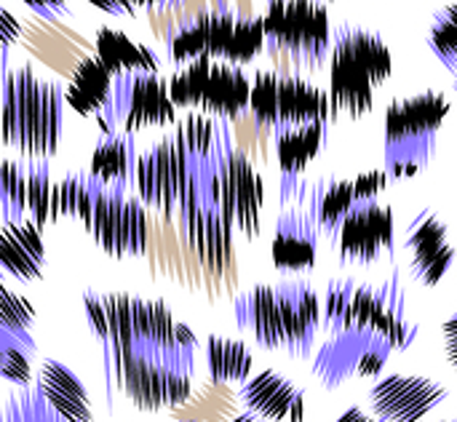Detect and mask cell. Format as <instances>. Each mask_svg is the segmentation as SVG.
I'll use <instances>...</instances> for the list:
<instances>
[{"label": "cell", "instance_id": "cell-1", "mask_svg": "<svg viewBox=\"0 0 457 422\" xmlns=\"http://www.w3.org/2000/svg\"><path fill=\"white\" fill-rule=\"evenodd\" d=\"M83 316L99 343L110 401L120 396L139 412H161L190 399L198 340L163 300L91 289Z\"/></svg>", "mask_w": 457, "mask_h": 422}, {"label": "cell", "instance_id": "cell-2", "mask_svg": "<svg viewBox=\"0 0 457 422\" xmlns=\"http://www.w3.org/2000/svg\"><path fill=\"white\" fill-rule=\"evenodd\" d=\"M59 219L80 222L83 233L110 257H142L150 241L147 206L126 187L107 185L91 174H67L56 182Z\"/></svg>", "mask_w": 457, "mask_h": 422}, {"label": "cell", "instance_id": "cell-3", "mask_svg": "<svg viewBox=\"0 0 457 422\" xmlns=\"http://www.w3.org/2000/svg\"><path fill=\"white\" fill-rule=\"evenodd\" d=\"M241 332L270 353H287L292 361H305L313 353L321 329V297L311 281L292 278L260 284L241 292L233 302Z\"/></svg>", "mask_w": 457, "mask_h": 422}, {"label": "cell", "instance_id": "cell-4", "mask_svg": "<svg viewBox=\"0 0 457 422\" xmlns=\"http://www.w3.org/2000/svg\"><path fill=\"white\" fill-rule=\"evenodd\" d=\"M64 91L32 64H19L0 80V145L21 161H51L64 123Z\"/></svg>", "mask_w": 457, "mask_h": 422}, {"label": "cell", "instance_id": "cell-5", "mask_svg": "<svg viewBox=\"0 0 457 422\" xmlns=\"http://www.w3.org/2000/svg\"><path fill=\"white\" fill-rule=\"evenodd\" d=\"M391 72L394 51L378 29L348 21L335 27L327 83L332 120L340 115L351 120L364 118L375 107V94Z\"/></svg>", "mask_w": 457, "mask_h": 422}, {"label": "cell", "instance_id": "cell-6", "mask_svg": "<svg viewBox=\"0 0 457 422\" xmlns=\"http://www.w3.org/2000/svg\"><path fill=\"white\" fill-rule=\"evenodd\" d=\"M447 115L450 99L442 91H420L388 104L386 171L391 179H412L428 169Z\"/></svg>", "mask_w": 457, "mask_h": 422}, {"label": "cell", "instance_id": "cell-7", "mask_svg": "<svg viewBox=\"0 0 457 422\" xmlns=\"http://www.w3.org/2000/svg\"><path fill=\"white\" fill-rule=\"evenodd\" d=\"M265 51L292 70L316 72L329 62L332 24L321 0H268L262 13Z\"/></svg>", "mask_w": 457, "mask_h": 422}, {"label": "cell", "instance_id": "cell-8", "mask_svg": "<svg viewBox=\"0 0 457 422\" xmlns=\"http://www.w3.org/2000/svg\"><path fill=\"white\" fill-rule=\"evenodd\" d=\"M0 422H94L91 396L67 364L43 359L29 385L0 396Z\"/></svg>", "mask_w": 457, "mask_h": 422}, {"label": "cell", "instance_id": "cell-9", "mask_svg": "<svg viewBox=\"0 0 457 422\" xmlns=\"http://www.w3.org/2000/svg\"><path fill=\"white\" fill-rule=\"evenodd\" d=\"M249 112L254 123L273 137L289 128L332 120L327 88L303 75L278 70H260L252 78Z\"/></svg>", "mask_w": 457, "mask_h": 422}, {"label": "cell", "instance_id": "cell-10", "mask_svg": "<svg viewBox=\"0 0 457 422\" xmlns=\"http://www.w3.org/2000/svg\"><path fill=\"white\" fill-rule=\"evenodd\" d=\"M134 80L137 78L115 75L94 54V56L80 59V64L75 67V72L64 88V99L78 115L94 118L102 134L120 131L126 112H129Z\"/></svg>", "mask_w": 457, "mask_h": 422}, {"label": "cell", "instance_id": "cell-11", "mask_svg": "<svg viewBox=\"0 0 457 422\" xmlns=\"http://www.w3.org/2000/svg\"><path fill=\"white\" fill-rule=\"evenodd\" d=\"M321 228L308 195V182L281 190V214L276 222V236L270 244L273 265L281 276L311 273L319 260Z\"/></svg>", "mask_w": 457, "mask_h": 422}, {"label": "cell", "instance_id": "cell-12", "mask_svg": "<svg viewBox=\"0 0 457 422\" xmlns=\"http://www.w3.org/2000/svg\"><path fill=\"white\" fill-rule=\"evenodd\" d=\"M214 195L230 219L233 230L254 241L262 230L265 179L244 150L230 147L214 169Z\"/></svg>", "mask_w": 457, "mask_h": 422}, {"label": "cell", "instance_id": "cell-13", "mask_svg": "<svg viewBox=\"0 0 457 422\" xmlns=\"http://www.w3.org/2000/svg\"><path fill=\"white\" fill-rule=\"evenodd\" d=\"M332 249L345 268H372L380 260L394 257V209L378 198H356Z\"/></svg>", "mask_w": 457, "mask_h": 422}, {"label": "cell", "instance_id": "cell-14", "mask_svg": "<svg viewBox=\"0 0 457 422\" xmlns=\"http://www.w3.org/2000/svg\"><path fill=\"white\" fill-rule=\"evenodd\" d=\"M185 190H187V161L179 137L171 131L155 145H150L145 153H139L134 193L147 209L163 217H177Z\"/></svg>", "mask_w": 457, "mask_h": 422}, {"label": "cell", "instance_id": "cell-15", "mask_svg": "<svg viewBox=\"0 0 457 422\" xmlns=\"http://www.w3.org/2000/svg\"><path fill=\"white\" fill-rule=\"evenodd\" d=\"M394 345L380 335L345 332L332 335L319 348L313 361V377L327 388L337 391L351 377H378L391 359Z\"/></svg>", "mask_w": 457, "mask_h": 422}, {"label": "cell", "instance_id": "cell-16", "mask_svg": "<svg viewBox=\"0 0 457 422\" xmlns=\"http://www.w3.org/2000/svg\"><path fill=\"white\" fill-rule=\"evenodd\" d=\"M35 308L0 276V380L24 388L35 377Z\"/></svg>", "mask_w": 457, "mask_h": 422}, {"label": "cell", "instance_id": "cell-17", "mask_svg": "<svg viewBox=\"0 0 457 422\" xmlns=\"http://www.w3.org/2000/svg\"><path fill=\"white\" fill-rule=\"evenodd\" d=\"M447 401V388L428 377L391 375L372 385L370 415L378 422H420Z\"/></svg>", "mask_w": 457, "mask_h": 422}, {"label": "cell", "instance_id": "cell-18", "mask_svg": "<svg viewBox=\"0 0 457 422\" xmlns=\"http://www.w3.org/2000/svg\"><path fill=\"white\" fill-rule=\"evenodd\" d=\"M321 329L327 337L345 332L378 335V284L332 278L321 300Z\"/></svg>", "mask_w": 457, "mask_h": 422}, {"label": "cell", "instance_id": "cell-19", "mask_svg": "<svg viewBox=\"0 0 457 422\" xmlns=\"http://www.w3.org/2000/svg\"><path fill=\"white\" fill-rule=\"evenodd\" d=\"M404 249L410 252V270L420 286H436L455 265V246L450 230L434 209H423L407 228Z\"/></svg>", "mask_w": 457, "mask_h": 422}, {"label": "cell", "instance_id": "cell-20", "mask_svg": "<svg viewBox=\"0 0 457 422\" xmlns=\"http://www.w3.org/2000/svg\"><path fill=\"white\" fill-rule=\"evenodd\" d=\"M236 11L228 8H214V11H201L190 21H185L171 37H169V56L177 67L195 62V59H220L225 62L236 24H238Z\"/></svg>", "mask_w": 457, "mask_h": 422}, {"label": "cell", "instance_id": "cell-21", "mask_svg": "<svg viewBox=\"0 0 457 422\" xmlns=\"http://www.w3.org/2000/svg\"><path fill=\"white\" fill-rule=\"evenodd\" d=\"M238 399L244 410L260 420L305 422V393L276 369H265L241 383Z\"/></svg>", "mask_w": 457, "mask_h": 422}, {"label": "cell", "instance_id": "cell-22", "mask_svg": "<svg viewBox=\"0 0 457 422\" xmlns=\"http://www.w3.org/2000/svg\"><path fill=\"white\" fill-rule=\"evenodd\" d=\"M43 228L29 217L0 225V276L19 284H32L43 276Z\"/></svg>", "mask_w": 457, "mask_h": 422}, {"label": "cell", "instance_id": "cell-23", "mask_svg": "<svg viewBox=\"0 0 457 422\" xmlns=\"http://www.w3.org/2000/svg\"><path fill=\"white\" fill-rule=\"evenodd\" d=\"M249 96L252 78L244 72V67L212 59L198 96V110L222 120H238L241 115L249 112Z\"/></svg>", "mask_w": 457, "mask_h": 422}, {"label": "cell", "instance_id": "cell-24", "mask_svg": "<svg viewBox=\"0 0 457 422\" xmlns=\"http://www.w3.org/2000/svg\"><path fill=\"white\" fill-rule=\"evenodd\" d=\"M177 123V104L169 94V80L161 78V72L139 75L131 88L129 112L120 131L139 134L145 128H161Z\"/></svg>", "mask_w": 457, "mask_h": 422}, {"label": "cell", "instance_id": "cell-25", "mask_svg": "<svg viewBox=\"0 0 457 422\" xmlns=\"http://www.w3.org/2000/svg\"><path fill=\"white\" fill-rule=\"evenodd\" d=\"M329 137V123H311L300 128H289L276 134V161L281 171V190L297 185L305 169L319 158L324 142Z\"/></svg>", "mask_w": 457, "mask_h": 422}, {"label": "cell", "instance_id": "cell-26", "mask_svg": "<svg viewBox=\"0 0 457 422\" xmlns=\"http://www.w3.org/2000/svg\"><path fill=\"white\" fill-rule=\"evenodd\" d=\"M96 56L115 72V75H126V78H139V75H150V72H161V59L158 54L147 46L139 43L134 37H129L120 29L112 27H99L96 29Z\"/></svg>", "mask_w": 457, "mask_h": 422}, {"label": "cell", "instance_id": "cell-27", "mask_svg": "<svg viewBox=\"0 0 457 422\" xmlns=\"http://www.w3.org/2000/svg\"><path fill=\"white\" fill-rule=\"evenodd\" d=\"M137 145H134V134L129 131H107L99 137L94 153H91V169L88 174L115 185V187H126L134 190V174H137Z\"/></svg>", "mask_w": 457, "mask_h": 422}, {"label": "cell", "instance_id": "cell-28", "mask_svg": "<svg viewBox=\"0 0 457 422\" xmlns=\"http://www.w3.org/2000/svg\"><path fill=\"white\" fill-rule=\"evenodd\" d=\"M378 335L394 345V353H404L418 337V324L407 319V297L396 268L391 278L378 284Z\"/></svg>", "mask_w": 457, "mask_h": 422}, {"label": "cell", "instance_id": "cell-29", "mask_svg": "<svg viewBox=\"0 0 457 422\" xmlns=\"http://www.w3.org/2000/svg\"><path fill=\"white\" fill-rule=\"evenodd\" d=\"M308 195H311V203H313V211H316V219L321 228V241H327L332 246L343 219L348 217V211L356 203L353 179H337V177L311 179Z\"/></svg>", "mask_w": 457, "mask_h": 422}, {"label": "cell", "instance_id": "cell-30", "mask_svg": "<svg viewBox=\"0 0 457 422\" xmlns=\"http://www.w3.org/2000/svg\"><path fill=\"white\" fill-rule=\"evenodd\" d=\"M204 356H206V375L212 385H241L252 375L254 356L249 345L241 340L209 335L204 345Z\"/></svg>", "mask_w": 457, "mask_h": 422}, {"label": "cell", "instance_id": "cell-31", "mask_svg": "<svg viewBox=\"0 0 457 422\" xmlns=\"http://www.w3.org/2000/svg\"><path fill=\"white\" fill-rule=\"evenodd\" d=\"M27 169V217L40 228L59 222L56 182L51 179L48 161H24Z\"/></svg>", "mask_w": 457, "mask_h": 422}, {"label": "cell", "instance_id": "cell-32", "mask_svg": "<svg viewBox=\"0 0 457 422\" xmlns=\"http://www.w3.org/2000/svg\"><path fill=\"white\" fill-rule=\"evenodd\" d=\"M27 217V169L21 158H8L0 147V225Z\"/></svg>", "mask_w": 457, "mask_h": 422}, {"label": "cell", "instance_id": "cell-33", "mask_svg": "<svg viewBox=\"0 0 457 422\" xmlns=\"http://www.w3.org/2000/svg\"><path fill=\"white\" fill-rule=\"evenodd\" d=\"M428 48L457 78V3H450L434 13L428 29Z\"/></svg>", "mask_w": 457, "mask_h": 422}, {"label": "cell", "instance_id": "cell-34", "mask_svg": "<svg viewBox=\"0 0 457 422\" xmlns=\"http://www.w3.org/2000/svg\"><path fill=\"white\" fill-rule=\"evenodd\" d=\"M19 37H21V24H19V19H16L8 8L0 5V80H3L5 72L11 70L8 62H11V51H13V46L19 43Z\"/></svg>", "mask_w": 457, "mask_h": 422}, {"label": "cell", "instance_id": "cell-35", "mask_svg": "<svg viewBox=\"0 0 457 422\" xmlns=\"http://www.w3.org/2000/svg\"><path fill=\"white\" fill-rule=\"evenodd\" d=\"M388 171L380 169H370L353 177V193L356 198H380V193L388 187Z\"/></svg>", "mask_w": 457, "mask_h": 422}, {"label": "cell", "instance_id": "cell-36", "mask_svg": "<svg viewBox=\"0 0 457 422\" xmlns=\"http://www.w3.org/2000/svg\"><path fill=\"white\" fill-rule=\"evenodd\" d=\"M35 16L46 19V21H59L70 13V3L72 0H21Z\"/></svg>", "mask_w": 457, "mask_h": 422}, {"label": "cell", "instance_id": "cell-37", "mask_svg": "<svg viewBox=\"0 0 457 422\" xmlns=\"http://www.w3.org/2000/svg\"><path fill=\"white\" fill-rule=\"evenodd\" d=\"M86 3L107 16H120V19H131L142 11V0H86Z\"/></svg>", "mask_w": 457, "mask_h": 422}, {"label": "cell", "instance_id": "cell-38", "mask_svg": "<svg viewBox=\"0 0 457 422\" xmlns=\"http://www.w3.org/2000/svg\"><path fill=\"white\" fill-rule=\"evenodd\" d=\"M445 348H447V359L457 369V310L450 316V321L445 324Z\"/></svg>", "mask_w": 457, "mask_h": 422}, {"label": "cell", "instance_id": "cell-39", "mask_svg": "<svg viewBox=\"0 0 457 422\" xmlns=\"http://www.w3.org/2000/svg\"><path fill=\"white\" fill-rule=\"evenodd\" d=\"M335 422H378L370 412H364L361 407H351L345 415H340Z\"/></svg>", "mask_w": 457, "mask_h": 422}, {"label": "cell", "instance_id": "cell-40", "mask_svg": "<svg viewBox=\"0 0 457 422\" xmlns=\"http://www.w3.org/2000/svg\"><path fill=\"white\" fill-rule=\"evenodd\" d=\"M179 3H185V0H142V8H147V11H163V8H174Z\"/></svg>", "mask_w": 457, "mask_h": 422}, {"label": "cell", "instance_id": "cell-41", "mask_svg": "<svg viewBox=\"0 0 457 422\" xmlns=\"http://www.w3.org/2000/svg\"><path fill=\"white\" fill-rule=\"evenodd\" d=\"M230 422H268V420H260L257 415H249V412H244V415H238L236 420H230Z\"/></svg>", "mask_w": 457, "mask_h": 422}, {"label": "cell", "instance_id": "cell-42", "mask_svg": "<svg viewBox=\"0 0 457 422\" xmlns=\"http://www.w3.org/2000/svg\"><path fill=\"white\" fill-rule=\"evenodd\" d=\"M321 3H332V0H321Z\"/></svg>", "mask_w": 457, "mask_h": 422}, {"label": "cell", "instance_id": "cell-43", "mask_svg": "<svg viewBox=\"0 0 457 422\" xmlns=\"http://www.w3.org/2000/svg\"><path fill=\"white\" fill-rule=\"evenodd\" d=\"M455 91H457V80H455Z\"/></svg>", "mask_w": 457, "mask_h": 422}, {"label": "cell", "instance_id": "cell-44", "mask_svg": "<svg viewBox=\"0 0 457 422\" xmlns=\"http://www.w3.org/2000/svg\"><path fill=\"white\" fill-rule=\"evenodd\" d=\"M445 422H447V420H445Z\"/></svg>", "mask_w": 457, "mask_h": 422}]
</instances>
